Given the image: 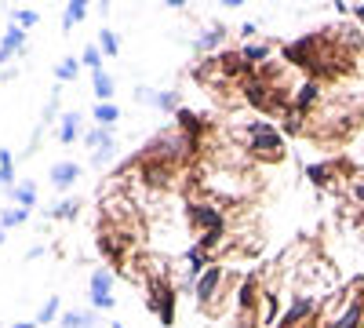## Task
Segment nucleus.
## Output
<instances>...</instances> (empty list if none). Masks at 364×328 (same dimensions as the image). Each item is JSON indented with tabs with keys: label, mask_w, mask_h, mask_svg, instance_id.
Returning <instances> with one entry per match:
<instances>
[{
	"label": "nucleus",
	"mask_w": 364,
	"mask_h": 328,
	"mask_svg": "<svg viewBox=\"0 0 364 328\" xmlns=\"http://www.w3.org/2000/svg\"><path fill=\"white\" fill-rule=\"evenodd\" d=\"M186 219H190V226H197V230H201L197 245L204 252H212L226 237V216H223V208H219V205H212V201H193V205L186 208Z\"/></svg>",
	"instance_id": "1"
},
{
	"label": "nucleus",
	"mask_w": 364,
	"mask_h": 328,
	"mask_svg": "<svg viewBox=\"0 0 364 328\" xmlns=\"http://www.w3.org/2000/svg\"><path fill=\"white\" fill-rule=\"evenodd\" d=\"M244 135H248V154L259 157V161H281L284 157V135L273 128L270 121H252L248 128H244Z\"/></svg>",
	"instance_id": "2"
},
{
	"label": "nucleus",
	"mask_w": 364,
	"mask_h": 328,
	"mask_svg": "<svg viewBox=\"0 0 364 328\" xmlns=\"http://www.w3.org/2000/svg\"><path fill=\"white\" fill-rule=\"evenodd\" d=\"M88 296H91V307L95 310H110L113 307V270L110 267H99L91 274V285H88Z\"/></svg>",
	"instance_id": "3"
},
{
	"label": "nucleus",
	"mask_w": 364,
	"mask_h": 328,
	"mask_svg": "<svg viewBox=\"0 0 364 328\" xmlns=\"http://www.w3.org/2000/svg\"><path fill=\"white\" fill-rule=\"evenodd\" d=\"M150 307L161 314V325H175V288L168 281L150 285Z\"/></svg>",
	"instance_id": "4"
},
{
	"label": "nucleus",
	"mask_w": 364,
	"mask_h": 328,
	"mask_svg": "<svg viewBox=\"0 0 364 328\" xmlns=\"http://www.w3.org/2000/svg\"><path fill=\"white\" fill-rule=\"evenodd\" d=\"M321 328H364V296H350V303L335 314V318H328Z\"/></svg>",
	"instance_id": "5"
},
{
	"label": "nucleus",
	"mask_w": 364,
	"mask_h": 328,
	"mask_svg": "<svg viewBox=\"0 0 364 328\" xmlns=\"http://www.w3.org/2000/svg\"><path fill=\"white\" fill-rule=\"evenodd\" d=\"M321 103V81L317 77H306V81H299L295 88H292V110H299L306 117L310 110H314Z\"/></svg>",
	"instance_id": "6"
},
{
	"label": "nucleus",
	"mask_w": 364,
	"mask_h": 328,
	"mask_svg": "<svg viewBox=\"0 0 364 328\" xmlns=\"http://www.w3.org/2000/svg\"><path fill=\"white\" fill-rule=\"evenodd\" d=\"M139 175H142V183H150V186H168V183L175 179V164H168V161H153V157H142Z\"/></svg>",
	"instance_id": "7"
},
{
	"label": "nucleus",
	"mask_w": 364,
	"mask_h": 328,
	"mask_svg": "<svg viewBox=\"0 0 364 328\" xmlns=\"http://www.w3.org/2000/svg\"><path fill=\"white\" fill-rule=\"evenodd\" d=\"M314 314H317V299L314 296H295V303L288 307V314L281 318L277 328H299L306 318H314Z\"/></svg>",
	"instance_id": "8"
},
{
	"label": "nucleus",
	"mask_w": 364,
	"mask_h": 328,
	"mask_svg": "<svg viewBox=\"0 0 364 328\" xmlns=\"http://www.w3.org/2000/svg\"><path fill=\"white\" fill-rule=\"evenodd\" d=\"M223 267H208L204 274H201V281L193 285V292H197V299L204 303V307H212V299H215V292L223 288Z\"/></svg>",
	"instance_id": "9"
},
{
	"label": "nucleus",
	"mask_w": 364,
	"mask_h": 328,
	"mask_svg": "<svg viewBox=\"0 0 364 328\" xmlns=\"http://www.w3.org/2000/svg\"><path fill=\"white\" fill-rule=\"evenodd\" d=\"M77 179H81V164H77V161H59V164H51V183H55L59 190H70Z\"/></svg>",
	"instance_id": "10"
},
{
	"label": "nucleus",
	"mask_w": 364,
	"mask_h": 328,
	"mask_svg": "<svg viewBox=\"0 0 364 328\" xmlns=\"http://www.w3.org/2000/svg\"><path fill=\"white\" fill-rule=\"evenodd\" d=\"M212 267V263H208V252L201 248V245H193L190 252H186V285H197L201 281V274Z\"/></svg>",
	"instance_id": "11"
},
{
	"label": "nucleus",
	"mask_w": 364,
	"mask_h": 328,
	"mask_svg": "<svg viewBox=\"0 0 364 328\" xmlns=\"http://www.w3.org/2000/svg\"><path fill=\"white\" fill-rule=\"evenodd\" d=\"M22 44H26V30L11 22V30L4 33V41H0V62H8V59H11V55H15L19 48H22Z\"/></svg>",
	"instance_id": "12"
},
{
	"label": "nucleus",
	"mask_w": 364,
	"mask_h": 328,
	"mask_svg": "<svg viewBox=\"0 0 364 328\" xmlns=\"http://www.w3.org/2000/svg\"><path fill=\"white\" fill-rule=\"evenodd\" d=\"M241 59H244V66H248V70H255V66H263V62L270 59V48L266 44H244Z\"/></svg>",
	"instance_id": "13"
},
{
	"label": "nucleus",
	"mask_w": 364,
	"mask_h": 328,
	"mask_svg": "<svg viewBox=\"0 0 364 328\" xmlns=\"http://www.w3.org/2000/svg\"><path fill=\"white\" fill-rule=\"evenodd\" d=\"M59 139L62 143H73V139H81V113H66L62 117V124H59Z\"/></svg>",
	"instance_id": "14"
},
{
	"label": "nucleus",
	"mask_w": 364,
	"mask_h": 328,
	"mask_svg": "<svg viewBox=\"0 0 364 328\" xmlns=\"http://www.w3.org/2000/svg\"><path fill=\"white\" fill-rule=\"evenodd\" d=\"M84 15H88V0H73V4H66V11H62V26L73 30L77 22H84Z\"/></svg>",
	"instance_id": "15"
},
{
	"label": "nucleus",
	"mask_w": 364,
	"mask_h": 328,
	"mask_svg": "<svg viewBox=\"0 0 364 328\" xmlns=\"http://www.w3.org/2000/svg\"><path fill=\"white\" fill-rule=\"evenodd\" d=\"M91 84H95V95H99V103H110V99H113V77H110L106 70L91 73Z\"/></svg>",
	"instance_id": "16"
},
{
	"label": "nucleus",
	"mask_w": 364,
	"mask_h": 328,
	"mask_svg": "<svg viewBox=\"0 0 364 328\" xmlns=\"http://www.w3.org/2000/svg\"><path fill=\"white\" fill-rule=\"evenodd\" d=\"M8 194L15 197L19 208H33V205H37V186H33V183H19L15 190H8Z\"/></svg>",
	"instance_id": "17"
},
{
	"label": "nucleus",
	"mask_w": 364,
	"mask_h": 328,
	"mask_svg": "<svg viewBox=\"0 0 364 328\" xmlns=\"http://www.w3.org/2000/svg\"><path fill=\"white\" fill-rule=\"evenodd\" d=\"M59 328H95L91 325V314H84V310H66L59 318Z\"/></svg>",
	"instance_id": "18"
},
{
	"label": "nucleus",
	"mask_w": 364,
	"mask_h": 328,
	"mask_svg": "<svg viewBox=\"0 0 364 328\" xmlns=\"http://www.w3.org/2000/svg\"><path fill=\"white\" fill-rule=\"evenodd\" d=\"M306 175H310V179H314L317 186H328V183L335 179V164H310Z\"/></svg>",
	"instance_id": "19"
},
{
	"label": "nucleus",
	"mask_w": 364,
	"mask_h": 328,
	"mask_svg": "<svg viewBox=\"0 0 364 328\" xmlns=\"http://www.w3.org/2000/svg\"><path fill=\"white\" fill-rule=\"evenodd\" d=\"M0 186H4V190H15V168H11L8 150H0Z\"/></svg>",
	"instance_id": "20"
},
{
	"label": "nucleus",
	"mask_w": 364,
	"mask_h": 328,
	"mask_svg": "<svg viewBox=\"0 0 364 328\" xmlns=\"http://www.w3.org/2000/svg\"><path fill=\"white\" fill-rule=\"evenodd\" d=\"M81 66H84V62L70 55V59H62L59 66H55V77H59V81H77V73H81Z\"/></svg>",
	"instance_id": "21"
},
{
	"label": "nucleus",
	"mask_w": 364,
	"mask_h": 328,
	"mask_svg": "<svg viewBox=\"0 0 364 328\" xmlns=\"http://www.w3.org/2000/svg\"><path fill=\"white\" fill-rule=\"evenodd\" d=\"M91 117L99 121V128H110V124H113L117 117H121V110H117L113 103H99V106H95V113H91Z\"/></svg>",
	"instance_id": "22"
},
{
	"label": "nucleus",
	"mask_w": 364,
	"mask_h": 328,
	"mask_svg": "<svg viewBox=\"0 0 364 328\" xmlns=\"http://www.w3.org/2000/svg\"><path fill=\"white\" fill-rule=\"evenodd\" d=\"M259 303H263V314H259V325H270L273 318H277V296H273V292H263V296H259Z\"/></svg>",
	"instance_id": "23"
},
{
	"label": "nucleus",
	"mask_w": 364,
	"mask_h": 328,
	"mask_svg": "<svg viewBox=\"0 0 364 328\" xmlns=\"http://www.w3.org/2000/svg\"><path fill=\"white\" fill-rule=\"evenodd\" d=\"M84 143H88L91 150H102V146H113V135H110V128H91V132L84 135Z\"/></svg>",
	"instance_id": "24"
},
{
	"label": "nucleus",
	"mask_w": 364,
	"mask_h": 328,
	"mask_svg": "<svg viewBox=\"0 0 364 328\" xmlns=\"http://www.w3.org/2000/svg\"><path fill=\"white\" fill-rule=\"evenodd\" d=\"M81 62H84L91 73H99V70H102V48H99V44H88L84 52H81Z\"/></svg>",
	"instance_id": "25"
},
{
	"label": "nucleus",
	"mask_w": 364,
	"mask_h": 328,
	"mask_svg": "<svg viewBox=\"0 0 364 328\" xmlns=\"http://www.w3.org/2000/svg\"><path fill=\"white\" fill-rule=\"evenodd\" d=\"M99 48H102V55H117L121 52V41H117V33L113 30H99Z\"/></svg>",
	"instance_id": "26"
},
{
	"label": "nucleus",
	"mask_w": 364,
	"mask_h": 328,
	"mask_svg": "<svg viewBox=\"0 0 364 328\" xmlns=\"http://www.w3.org/2000/svg\"><path fill=\"white\" fill-rule=\"evenodd\" d=\"M223 37H226L223 26H212V30H204V37L197 41V48H201V52H208V48H219V44H223Z\"/></svg>",
	"instance_id": "27"
},
{
	"label": "nucleus",
	"mask_w": 364,
	"mask_h": 328,
	"mask_svg": "<svg viewBox=\"0 0 364 328\" xmlns=\"http://www.w3.org/2000/svg\"><path fill=\"white\" fill-rule=\"evenodd\" d=\"M26 219H30V208H8L4 216H0V226L8 230V226H22Z\"/></svg>",
	"instance_id": "28"
},
{
	"label": "nucleus",
	"mask_w": 364,
	"mask_h": 328,
	"mask_svg": "<svg viewBox=\"0 0 364 328\" xmlns=\"http://www.w3.org/2000/svg\"><path fill=\"white\" fill-rule=\"evenodd\" d=\"M281 117H284V132H288V135H299V132H303V113H299V110H284L281 113Z\"/></svg>",
	"instance_id": "29"
},
{
	"label": "nucleus",
	"mask_w": 364,
	"mask_h": 328,
	"mask_svg": "<svg viewBox=\"0 0 364 328\" xmlns=\"http://www.w3.org/2000/svg\"><path fill=\"white\" fill-rule=\"evenodd\" d=\"M55 318H62V314H59V296H51V299L44 303V310H41V318H37V325H48V321H55Z\"/></svg>",
	"instance_id": "30"
},
{
	"label": "nucleus",
	"mask_w": 364,
	"mask_h": 328,
	"mask_svg": "<svg viewBox=\"0 0 364 328\" xmlns=\"http://www.w3.org/2000/svg\"><path fill=\"white\" fill-rule=\"evenodd\" d=\"M11 19H15V26H37V19H41V15H37V11H15V15H11Z\"/></svg>",
	"instance_id": "31"
},
{
	"label": "nucleus",
	"mask_w": 364,
	"mask_h": 328,
	"mask_svg": "<svg viewBox=\"0 0 364 328\" xmlns=\"http://www.w3.org/2000/svg\"><path fill=\"white\" fill-rule=\"evenodd\" d=\"M73 216H77V201H62L55 208V219H73Z\"/></svg>",
	"instance_id": "32"
},
{
	"label": "nucleus",
	"mask_w": 364,
	"mask_h": 328,
	"mask_svg": "<svg viewBox=\"0 0 364 328\" xmlns=\"http://www.w3.org/2000/svg\"><path fill=\"white\" fill-rule=\"evenodd\" d=\"M354 201H357V205H364V183H354Z\"/></svg>",
	"instance_id": "33"
},
{
	"label": "nucleus",
	"mask_w": 364,
	"mask_h": 328,
	"mask_svg": "<svg viewBox=\"0 0 364 328\" xmlns=\"http://www.w3.org/2000/svg\"><path fill=\"white\" fill-rule=\"evenodd\" d=\"M11 328H37V321H15Z\"/></svg>",
	"instance_id": "34"
},
{
	"label": "nucleus",
	"mask_w": 364,
	"mask_h": 328,
	"mask_svg": "<svg viewBox=\"0 0 364 328\" xmlns=\"http://www.w3.org/2000/svg\"><path fill=\"white\" fill-rule=\"evenodd\" d=\"M0 245H4V226H0Z\"/></svg>",
	"instance_id": "35"
},
{
	"label": "nucleus",
	"mask_w": 364,
	"mask_h": 328,
	"mask_svg": "<svg viewBox=\"0 0 364 328\" xmlns=\"http://www.w3.org/2000/svg\"><path fill=\"white\" fill-rule=\"evenodd\" d=\"M110 328H124V325H121V321H113V325H110Z\"/></svg>",
	"instance_id": "36"
},
{
	"label": "nucleus",
	"mask_w": 364,
	"mask_h": 328,
	"mask_svg": "<svg viewBox=\"0 0 364 328\" xmlns=\"http://www.w3.org/2000/svg\"><path fill=\"white\" fill-rule=\"evenodd\" d=\"M357 15H361V19H364V4H361V8H357Z\"/></svg>",
	"instance_id": "37"
}]
</instances>
